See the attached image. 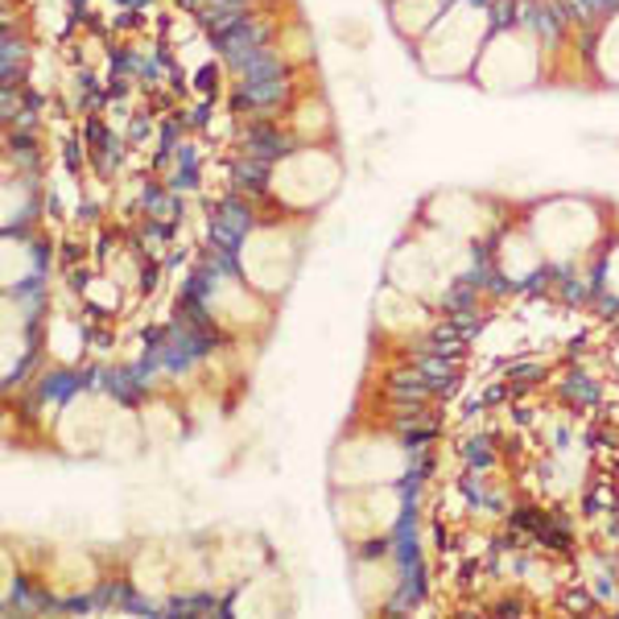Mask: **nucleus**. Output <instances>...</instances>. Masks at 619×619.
I'll list each match as a JSON object with an SVG mask.
<instances>
[{"label":"nucleus","mask_w":619,"mask_h":619,"mask_svg":"<svg viewBox=\"0 0 619 619\" xmlns=\"http://www.w3.org/2000/svg\"><path fill=\"white\" fill-rule=\"evenodd\" d=\"M426 219L430 228L447 235H459V240H475L492 228V211L487 202L475 199V195H463V190H442L426 202Z\"/></svg>","instance_id":"6e6552de"},{"label":"nucleus","mask_w":619,"mask_h":619,"mask_svg":"<svg viewBox=\"0 0 619 619\" xmlns=\"http://www.w3.org/2000/svg\"><path fill=\"white\" fill-rule=\"evenodd\" d=\"M528 235L542 244L545 261H578L583 252L599 244L604 216L587 199H549L533 207Z\"/></svg>","instance_id":"f03ea898"},{"label":"nucleus","mask_w":619,"mask_h":619,"mask_svg":"<svg viewBox=\"0 0 619 619\" xmlns=\"http://www.w3.org/2000/svg\"><path fill=\"white\" fill-rule=\"evenodd\" d=\"M261 290L240 285V281H216L211 290V314L228 326H252L261 318Z\"/></svg>","instance_id":"9d476101"},{"label":"nucleus","mask_w":619,"mask_h":619,"mask_svg":"<svg viewBox=\"0 0 619 619\" xmlns=\"http://www.w3.org/2000/svg\"><path fill=\"white\" fill-rule=\"evenodd\" d=\"M604 290L619 302V240L607 248V261H604Z\"/></svg>","instance_id":"2eb2a0df"},{"label":"nucleus","mask_w":619,"mask_h":619,"mask_svg":"<svg viewBox=\"0 0 619 619\" xmlns=\"http://www.w3.org/2000/svg\"><path fill=\"white\" fill-rule=\"evenodd\" d=\"M297 264V240L285 228H256L248 232L244 248H240V273L252 290L261 294H281Z\"/></svg>","instance_id":"0eeeda50"},{"label":"nucleus","mask_w":619,"mask_h":619,"mask_svg":"<svg viewBox=\"0 0 619 619\" xmlns=\"http://www.w3.org/2000/svg\"><path fill=\"white\" fill-rule=\"evenodd\" d=\"M331 475L339 487L356 492V487H376V483H392L405 475V454L392 438H356V442H343L335 450V463H331Z\"/></svg>","instance_id":"423d86ee"},{"label":"nucleus","mask_w":619,"mask_h":619,"mask_svg":"<svg viewBox=\"0 0 619 619\" xmlns=\"http://www.w3.org/2000/svg\"><path fill=\"white\" fill-rule=\"evenodd\" d=\"M537 75H542L537 42H528L521 30H500L475 62V78L487 92H521Z\"/></svg>","instance_id":"39448f33"},{"label":"nucleus","mask_w":619,"mask_h":619,"mask_svg":"<svg viewBox=\"0 0 619 619\" xmlns=\"http://www.w3.org/2000/svg\"><path fill=\"white\" fill-rule=\"evenodd\" d=\"M339 521L352 537H371L385 525H392V512H397V492L388 483H376V487H356V495L343 504L339 500Z\"/></svg>","instance_id":"1a4fd4ad"},{"label":"nucleus","mask_w":619,"mask_h":619,"mask_svg":"<svg viewBox=\"0 0 619 619\" xmlns=\"http://www.w3.org/2000/svg\"><path fill=\"white\" fill-rule=\"evenodd\" d=\"M442 13H447V0H392V25L405 38H426Z\"/></svg>","instance_id":"f8f14e48"},{"label":"nucleus","mask_w":619,"mask_h":619,"mask_svg":"<svg viewBox=\"0 0 619 619\" xmlns=\"http://www.w3.org/2000/svg\"><path fill=\"white\" fill-rule=\"evenodd\" d=\"M339 161L326 154V149H297V154L281 157L269 186H273V195H277L285 207H294V211H314V207H323L331 195H335V186H339Z\"/></svg>","instance_id":"20e7f679"},{"label":"nucleus","mask_w":619,"mask_h":619,"mask_svg":"<svg viewBox=\"0 0 619 619\" xmlns=\"http://www.w3.org/2000/svg\"><path fill=\"white\" fill-rule=\"evenodd\" d=\"M483 33H487V9L480 0H450L447 13L421 38V66L438 78L475 71L483 54Z\"/></svg>","instance_id":"f257e3e1"},{"label":"nucleus","mask_w":619,"mask_h":619,"mask_svg":"<svg viewBox=\"0 0 619 619\" xmlns=\"http://www.w3.org/2000/svg\"><path fill=\"white\" fill-rule=\"evenodd\" d=\"M421 297L405 294V290H385V294L376 297V318H380V326H388V331H413V323L421 318Z\"/></svg>","instance_id":"ddd939ff"},{"label":"nucleus","mask_w":619,"mask_h":619,"mask_svg":"<svg viewBox=\"0 0 619 619\" xmlns=\"http://www.w3.org/2000/svg\"><path fill=\"white\" fill-rule=\"evenodd\" d=\"M459 264H463V256H459V235H447L433 228V235H426V240L397 248V256L388 261V277H392L397 290L430 302V297H438L447 290L450 277L459 273Z\"/></svg>","instance_id":"7ed1b4c3"},{"label":"nucleus","mask_w":619,"mask_h":619,"mask_svg":"<svg viewBox=\"0 0 619 619\" xmlns=\"http://www.w3.org/2000/svg\"><path fill=\"white\" fill-rule=\"evenodd\" d=\"M595 59H599V71H604V78L619 83V17L604 30V38H599V50H595Z\"/></svg>","instance_id":"4468645a"},{"label":"nucleus","mask_w":619,"mask_h":619,"mask_svg":"<svg viewBox=\"0 0 619 619\" xmlns=\"http://www.w3.org/2000/svg\"><path fill=\"white\" fill-rule=\"evenodd\" d=\"M542 269H545V252L528 232H508L500 240V273H504L512 285L533 281Z\"/></svg>","instance_id":"9b49d317"}]
</instances>
